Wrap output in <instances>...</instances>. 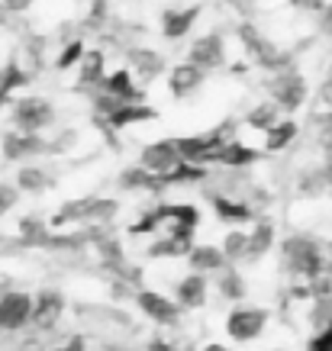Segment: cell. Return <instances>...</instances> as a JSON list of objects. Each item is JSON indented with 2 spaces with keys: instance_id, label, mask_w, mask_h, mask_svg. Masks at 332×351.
I'll return each mask as SVG.
<instances>
[{
  "instance_id": "6da1fadb",
  "label": "cell",
  "mask_w": 332,
  "mask_h": 351,
  "mask_svg": "<svg viewBox=\"0 0 332 351\" xmlns=\"http://www.w3.org/2000/svg\"><path fill=\"white\" fill-rule=\"evenodd\" d=\"M13 123L23 132H39L43 126L52 123V104L43 97H23L13 104Z\"/></svg>"
},
{
  "instance_id": "7a4b0ae2",
  "label": "cell",
  "mask_w": 332,
  "mask_h": 351,
  "mask_svg": "<svg viewBox=\"0 0 332 351\" xmlns=\"http://www.w3.org/2000/svg\"><path fill=\"white\" fill-rule=\"evenodd\" d=\"M32 316V300L26 293H3L0 297V329L16 332L23 329Z\"/></svg>"
},
{
  "instance_id": "3957f363",
  "label": "cell",
  "mask_w": 332,
  "mask_h": 351,
  "mask_svg": "<svg viewBox=\"0 0 332 351\" xmlns=\"http://www.w3.org/2000/svg\"><path fill=\"white\" fill-rule=\"evenodd\" d=\"M239 39H242V45L252 52V58H255L261 68H278V64H284L281 62V52L255 29V26H248V23L246 26H239Z\"/></svg>"
},
{
  "instance_id": "277c9868",
  "label": "cell",
  "mask_w": 332,
  "mask_h": 351,
  "mask_svg": "<svg viewBox=\"0 0 332 351\" xmlns=\"http://www.w3.org/2000/svg\"><path fill=\"white\" fill-rule=\"evenodd\" d=\"M62 309H64V300L58 290H43L39 297L32 300V316L29 319L39 326V329H52L55 322L62 319Z\"/></svg>"
},
{
  "instance_id": "5b68a950",
  "label": "cell",
  "mask_w": 332,
  "mask_h": 351,
  "mask_svg": "<svg viewBox=\"0 0 332 351\" xmlns=\"http://www.w3.org/2000/svg\"><path fill=\"white\" fill-rule=\"evenodd\" d=\"M142 168L168 174V171L181 168V152H178L174 142H155V145H149V149L142 152Z\"/></svg>"
},
{
  "instance_id": "8992f818",
  "label": "cell",
  "mask_w": 332,
  "mask_h": 351,
  "mask_svg": "<svg viewBox=\"0 0 332 351\" xmlns=\"http://www.w3.org/2000/svg\"><path fill=\"white\" fill-rule=\"evenodd\" d=\"M226 329H229V335L236 341L255 339L258 332L265 329V313H261V309H236V313L229 316V322H226Z\"/></svg>"
},
{
  "instance_id": "52a82bcc",
  "label": "cell",
  "mask_w": 332,
  "mask_h": 351,
  "mask_svg": "<svg viewBox=\"0 0 332 351\" xmlns=\"http://www.w3.org/2000/svg\"><path fill=\"white\" fill-rule=\"evenodd\" d=\"M45 149V142L36 132H7L3 136V155L10 161H23V158H32Z\"/></svg>"
},
{
  "instance_id": "ba28073f",
  "label": "cell",
  "mask_w": 332,
  "mask_h": 351,
  "mask_svg": "<svg viewBox=\"0 0 332 351\" xmlns=\"http://www.w3.org/2000/svg\"><path fill=\"white\" fill-rule=\"evenodd\" d=\"M274 97H278L281 107L287 110H297L303 104V97H307V81L300 75H281L274 84H271Z\"/></svg>"
},
{
  "instance_id": "9c48e42d",
  "label": "cell",
  "mask_w": 332,
  "mask_h": 351,
  "mask_svg": "<svg viewBox=\"0 0 332 351\" xmlns=\"http://www.w3.org/2000/svg\"><path fill=\"white\" fill-rule=\"evenodd\" d=\"M191 62L200 64V68H216V64H223V39H220V32L200 36V39L193 43Z\"/></svg>"
},
{
  "instance_id": "30bf717a",
  "label": "cell",
  "mask_w": 332,
  "mask_h": 351,
  "mask_svg": "<svg viewBox=\"0 0 332 351\" xmlns=\"http://www.w3.org/2000/svg\"><path fill=\"white\" fill-rule=\"evenodd\" d=\"M200 81H204V68L193 62H184V64H174V71L168 75V84H171V94L184 97L191 94V90H197L200 87Z\"/></svg>"
},
{
  "instance_id": "8fae6325",
  "label": "cell",
  "mask_w": 332,
  "mask_h": 351,
  "mask_svg": "<svg viewBox=\"0 0 332 351\" xmlns=\"http://www.w3.org/2000/svg\"><path fill=\"white\" fill-rule=\"evenodd\" d=\"M200 16V7H184V10H165V39H181L193 26V20Z\"/></svg>"
},
{
  "instance_id": "7c38bea8",
  "label": "cell",
  "mask_w": 332,
  "mask_h": 351,
  "mask_svg": "<svg viewBox=\"0 0 332 351\" xmlns=\"http://www.w3.org/2000/svg\"><path fill=\"white\" fill-rule=\"evenodd\" d=\"M139 306L149 313V319L155 322H174L178 319V309H174L171 300H165L161 293H155V290H142L139 293Z\"/></svg>"
},
{
  "instance_id": "4fadbf2b",
  "label": "cell",
  "mask_w": 332,
  "mask_h": 351,
  "mask_svg": "<svg viewBox=\"0 0 332 351\" xmlns=\"http://www.w3.org/2000/svg\"><path fill=\"white\" fill-rule=\"evenodd\" d=\"M129 64H132V71H139L145 81L152 77H158L165 71V58L158 52H152V49H129Z\"/></svg>"
},
{
  "instance_id": "5bb4252c",
  "label": "cell",
  "mask_w": 332,
  "mask_h": 351,
  "mask_svg": "<svg viewBox=\"0 0 332 351\" xmlns=\"http://www.w3.org/2000/svg\"><path fill=\"white\" fill-rule=\"evenodd\" d=\"M104 94L117 97V100H123V104H136L139 100V87L132 84V77H129V71H113V75L104 81Z\"/></svg>"
},
{
  "instance_id": "9a60e30c",
  "label": "cell",
  "mask_w": 332,
  "mask_h": 351,
  "mask_svg": "<svg viewBox=\"0 0 332 351\" xmlns=\"http://www.w3.org/2000/svg\"><path fill=\"white\" fill-rule=\"evenodd\" d=\"M29 81V75L20 68V62H7L3 68H0V107L10 100V94L16 90V87H23Z\"/></svg>"
},
{
  "instance_id": "2e32d148",
  "label": "cell",
  "mask_w": 332,
  "mask_h": 351,
  "mask_svg": "<svg viewBox=\"0 0 332 351\" xmlns=\"http://www.w3.org/2000/svg\"><path fill=\"white\" fill-rule=\"evenodd\" d=\"M204 293H206V284L200 274L184 277L181 284H178V303H181V306H191V309L200 306V303H204Z\"/></svg>"
},
{
  "instance_id": "e0dca14e",
  "label": "cell",
  "mask_w": 332,
  "mask_h": 351,
  "mask_svg": "<svg viewBox=\"0 0 332 351\" xmlns=\"http://www.w3.org/2000/svg\"><path fill=\"white\" fill-rule=\"evenodd\" d=\"M113 126H129V123H142V119H155L152 107H136V104H119L113 113H107Z\"/></svg>"
},
{
  "instance_id": "ac0fdd59",
  "label": "cell",
  "mask_w": 332,
  "mask_h": 351,
  "mask_svg": "<svg viewBox=\"0 0 332 351\" xmlns=\"http://www.w3.org/2000/svg\"><path fill=\"white\" fill-rule=\"evenodd\" d=\"M81 87L84 84H97L100 77H104V55L100 52H87L81 55Z\"/></svg>"
},
{
  "instance_id": "d6986e66",
  "label": "cell",
  "mask_w": 332,
  "mask_h": 351,
  "mask_svg": "<svg viewBox=\"0 0 332 351\" xmlns=\"http://www.w3.org/2000/svg\"><path fill=\"white\" fill-rule=\"evenodd\" d=\"M191 265L197 271H213V267H223V252L220 248H210V245H200L191 252Z\"/></svg>"
},
{
  "instance_id": "ffe728a7",
  "label": "cell",
  "mask_w": 332,
  "mask_h": 351,
  "mask_svg": "<svg viewBox=\"0 0 332 351\" xmlns=\"http://www.w3.org/2000/svg\"><path fill=\"white\" fill-rule=\"evenodd\" d=\"M297 136V126L290 123V119H284V123H274V126L268 129V149L278 152V149H287L290 138Z\"/></svg>"
},
{
  "instance_id": "44dd1931",
  "label": "cell",
  "mask_w": 332,
  "mask_h": 351,
  "mask_svg": "<svg viewBox=\"0 0 332 351\" xmlns=\"http://www.w3.org/2000/svg\"><path fill=\"white\" fill-rule=\"evenodd\" d=\"M213 158L226 161V165H248V161H255L258 155H255V152H248V149H242V145H239V142H233V145H229V149L216 152Z\"/></svg>"
},
{
  "instance_id": "7402d4cb",
  "label": "cell",
  "mask_w": 332,
  "mask_h": 351,
  "mask_svg": "<svg viewBox=\"0 0 332 351\" xmlns=\"http://www.w3.org/2000/svg\"><path fill=\"white\" fill-rule=\"evenodd\" d=\"M16 181H20V191H45L49 187L45 171H39V168H23Z\"/></svg>"
},
{
  "instance_id": "603a6c76",
  "label": "cell",
  "mask_w": 332,
  "mask_h": 351,
  "mask_svg": "<svg viewBox=\"0 0 332 351\" xmlns=\"http://www.w3.org/2000/svg\"><path fill=\"white\" fill-rule=\"evenodd\" d=\"M87 210H91V200H75V203H64L62 210H58V216H55V226L62 223H71V219H84Z\"/></svg>"
},
{
  "instance_id": "cb8c5ba5",
  "label": "cell",
  "mask_w": 332,
  "mask_h": 351,
  "mask_svg": "<svg viewBox=\"0 0 332 351\" xmlns=\"http://www.w3.org/2000/svg\"><path fill=\"white\" fill-rule=\"evenodd\" d=\"M268 245H271V226H261V229H258V232L246 242V255L248 258L265 255V252H268Z\"/></svg>"
},
{
  "instance_id": "d4e9b609",
  "label": "cell",
  "mask_w": 332,
  "mask_h": 351,
  "mask_svg": "<svg viewBox=\"0 0 332 351\" xmlns=\"http://www.w3.org/2000/svg\"><path fill=\"white\" fill-rule=\"evenodd\" d=\"M81 55H84V45H81V39H75V43L71 45H64V52L58 55V71H68V68H71V64H78L81 62Z\"/></svg>"
},
{
  "instance_id": "484cf974",
  "label": "cell",
  "mask_w": 332,
  "mask_h": 351,
  "mask_svg": "<svg viewBox=\"0 0 332 351\" xmlns=\"http://www.w3.org/2000/svg\"><path fill=\"white\" fill-rule=\"evenodd\" d=\"M248 123H252V126H258V129H271L274 123H278V110L265 104V107H258L255 113L248 117Z\"/></svg>"
},
{
  "instance_id": "4316f807",
  "label": "cell",
  "mask_w": 332,
  "mask_h": 351,
  "mask_svg": "<svg viewBox=\"0 0 332 351\" xmlns=\"http://www.w3.org/2000/svg\"><path fill=\"white\" fill-rule=\"evenodd\" d=\"M187 252V235H178V239H168V245H155L152 255H181Z\"/></svg>"
},
{
  "instance_id": "83f0119b",
  "label": "cell",
  "mask_w": 332,
  "mask_h": 351,
  "mask_svg": "<svg viewBox=\"0 0 332 351\" xmlns=\"http://www.w3.org/2000/svg\"><path fill=\"white\" fill-rule=\"evenodd\" d=\"M216 206H220L223 219H233V223H242V219H248V210H246V206H233V203H226V200H216Z\"/></svg>"
},
{
  "instance_id": "f1b7e54d",
  "label": "cell",
  "mask_w": 332,
  "mask_h": 351,
  "mask_svg": "<svg viewBox=\"0 0 332 351\" xmlns=\"http://www.w3.org/2000/svg\"><path fill=\"white\" fill-rule=\"evenodd\" d=\"M246 242H248V239H246V235H229V239H226V255H229V258H236V255H242V252H246Z\"/></svg>"
},
{
  "instance_id": "f546056e",
  "label": "cell",
  "mask_w": 332,
  "mask_h": 351,
  "mask_svg": "<svg viewBox=\"0 0 332 351\" xmlns=\"http://www.w3.org/2000/svg\"><path fill=\"white\" fill-rule=\"evenodd\" d=\"M13 203H16V191L0 184V216L7 213V210H13Z\"/></svg>"
},
{
  "instance_id": "4dcf8cb0",
  "label": "cell",
  "mask_w": 332,
  "mask_h": 351,
  "mask_svg": "<svg viewBox=\"0 0 332 351\" xmlns=\"http://www.w3.org/2000/svg\"><path fill=\"white\" fill-rule=\"evenodd\" d=\"M107 20V3L104 0H94V7H91V26H97V23Z\"/></svg>"
},
{
  "instance_id": "1f68e13d",
  "label": "cell",
  "mask_w": 332,
  "mask_h": 351,
  "mask_svg": "<svg viewBox=\"0 0 332 351\" xmlns=\"http://www.w3.org/2000/svg\"><path fill=\"white\" fill-rule=\"evenodd\" d=\"M223 290H226V297H242V284H239V277L236 274H229L223 280Z\"/></svg>"
},
{
  "instance_id": "d6a6232c",
  "label": "cell",
  "mask_w": 332,
  "mask_h": 351,
  "mask_svg": "<svg viewBox=\"0 0 332 351\" xmlns=\"http://www.w3.org/2000/svg\"><path fill=\"white\" fill-rule=\"evenodd\" d=\"M316 290H320V293H329L332 290V271H316Z\"/></svg>"
},
{
  "instance_id": "836d02e7",
  "label": "cell",
  "mask_w": 332,
  "mask_h": 351,
  "mask_svg": "<svg viewBox=\"0 0 332 351\" xmlns=\"http://www.w3.org/2000/svg\"><path fill=\"white\" fill-rule=\"evenodd\" d=\"M313 351H332V329H329V332H322L320 339L313 341Z\"/></svg>"
},
{
  "instance_id": "e575fe53",
  "label": "cell",
  "mask_w": 332,
  "mask_h": 351,
  "mask_svg": "<svg viewBox=\"0 0 332 351\" xmlns=\"http://www.w3.org/2000/svg\"><path fill=\"white\" fill-rule=\"evenodd\" d=\"M297 10H322V0H290Z\"/></svg>"
},
{
  "instance_id": "d590c367",
  "label": "cell",
  "mask_w": 332,
  "mask_h": 351,
  "mask_svg": "<svg viewBox=\"0 0 332 351\" xmlns=\"http://www.w3.org/2000/svg\"><path fill=\"white\" fill-rule=\"evenodd\" d=\"M55 351H84V339H71L68 345H62V348H55Z\"/></svg>"
},
{
  "instance_id": "8d00e7d4",
  "label": "cell",
  "mask_w": 332,
  "mask_h": 351,
  "mask_svg": "<svg viewBox=\"0 0 332 351\" xmlns=\"http://www.w3.org/2000/svg\"><path fill=\"white\" fill-rule=\"evenodd\" d=\"M149 351H174L168 341H161V339H152L149 341Z\"/></svg>"
},
{
  "instance_id": "74e56055",
  "label": "cell",
  "mask_w": 332,
  "mask_h": 351,
  "mask_svg": "<svg viewBox=\"0 0 332 351\" xmlns=\"http://www.w3.org/2000/svg\"><path fill=\"white\" fill-rule=\"evenodd\" d=\"M322 97H326V104H332V71L326 77V84H322Z\"/></svg>"
}]
</instances>
